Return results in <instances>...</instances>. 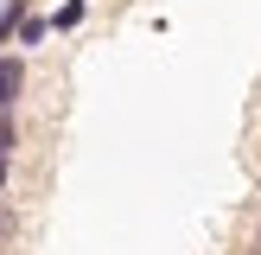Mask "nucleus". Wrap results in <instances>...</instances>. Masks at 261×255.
<instances>
[{"mask_svg":"<svg viewBox=\"0 0 261 255\" xmlns=\"http://www.w3.org/2000/svg\"><path fill=\"white\" fill-rule=\"evenodd\" d=\"M255 255H261V236H255Z\"/></svg>","mask_w":261,"mask_h":255,"instance_id":"6e6552de","label":"nucleus"},{"mask_svg":"<svg viewBox=\"0 0 261 255\" xmlns=\"http://www.w3.org/2000/svg\"><path fill=\"white\" fill-rule=\"evenodd\" d=\"M7 230H13V211H7V204H0V236H7Z\"/></svg>","mask_w":261,"mask_h":255,"instance_id":"423d86ee","label":"nucleus"},{"mask_svg":"<svg viewBox=\"0 0 261 255\" xmlns=\"http://www.w3.org/2000/svg\"><path fill=\"white\" fill-rule=\"evenodd\" d=\"M45 32H51V19H32V13H25L13 38H19V45H45Z\"/></svg>","mask_w":261,"mask_h":255,"instance_id":"39448f33","label":"nucleus"},{"mask_svg":"<svg viewBox=\"0 0 261 255\" xmlns=\"http://www.w3.org/2000/svg\"><path fill=\"white\" fill-rule=\"evenodd\" d=\"M19 96H25V58L19 51H0V109H13Z\"/></svg>","mask_w":261,"mask_h":255,"instance_id":"f257e3e1","label":"nucleus"},{"mask_svg":"<svg viewBox=\"0 0 261 255\" xmlns=\"http://www.w3.org/2000/svg\"><path fill=\"white\" fill-rule=\"evenodd\" d=\"M13 147H19V121L13 109H0V160H13Z\"/></svg>","mask_w":261,"mask_h":255,"instance_id":"20e7f679","label":"nucleus"},{"mask_svg":"<svg viewBox=\"0 0 261 255\" xmlns=\"http://www.w3.org/2000/svg\"><path fill=\"white\" fill-rule=\"evenodd\" d=\"M7 166H13V160H0V191H7Z\"/></svg>","mask_w":261,"mask_h":255,"instance_id":"0eeeda50","label":"nucleus"},{"mask_svg":"<svg viewBox=\"0 0 261 255\" xmlns=\"http://www.w3.org/2000/svg\"><path fill=\"white\" fill-rule=\"evenodd\" d=\"M19 19H25V0H7V7H0V51L13 45V32H19Z\"/></svg>","mask_w":261,"mask_h":255,"instance_id":"f03ea898","label":"nucleus"},{"mask_svg":"<svg viewBox=\"0 0 261 255\" xmlns=\"http://www.w3.org/2000/svg\"><path fill=\"white\" fill-rule=\"evenodd\" d=\"M83 13H89V0H64V7L51 13V26H58V32H70V26H83Z\"/></svg>","mask_w":261,"mask_h":255,"instance_id":"7ed1b4c3","label":"nucleus"}]
</instances>
